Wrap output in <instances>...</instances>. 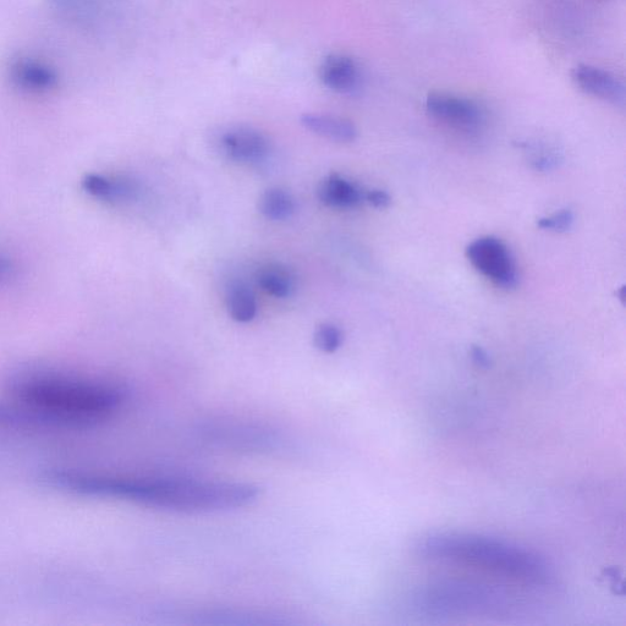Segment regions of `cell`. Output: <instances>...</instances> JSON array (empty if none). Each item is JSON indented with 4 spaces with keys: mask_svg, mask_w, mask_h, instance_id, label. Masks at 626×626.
<instances>
[{
    "mask_svg": "<svg viewBox=\"0 0 626 626\" xmlns=\"http://www.w3.org/2000/svg\"><path fill=\"white\" fill-rule=\"evenodd\" d=\"M4 387L9 399L46 415L59 430L100 425L128 400L118 383L42 366L19 367Z\"/></svg>",
    "mask_w": 626,
    "mask_h": 626,
    "instance_id": "cell-1",
    "label": "cell"
},
{
    "mask_svg": "<svg viewBox=\"0 0 626 626\" xmlns=\"http://www.w3.org/2000/svg\"><path fill=\"white\" fill-rule=\"evenodd\" d=\"M416 552L424 559L469 564L532 584H547L552 578L551 565L540 554L493 537L463 532L431 534L421 538Z\"/></svg>",
    "mask_w": 626,
    "mask_h": 626,
    "instance_id": "cell-2",
    "label": "cell"
},
{
    "mask_svg": "<svg viewBox=\"0 0 626 626\" xmlns=\"http://www.w3.org/2000/svg\"><path fill=\"white\" fill-rule=\"evenodd\" d=\"M258 496L251 483L170 477L145 479L140 504L178 513H222L246 507Z\"/></svg>",
    "mask_w": 626,
    "mask_h": 626,
    "instance_id": "cell-3",
    "label": "cell"
},
{
    "mask_svg": "<svg viewBox=\"0 0 626 626\" xmlns=\"http://www.w3.org/2000/svg\"><path fill=\"white\" fill-rule=\"evenodd\" d=\"M415 606L432 617L463 615H502L513 611L518 602L499 587L481 582L444 580L433 582L416 593Z\"/></svg>",
    "mask_w": 626,
    "mask_h": 626,
    "instance_id": "cell-4",
    "label": "cell"
},
{
    "mask_svg": "<svg viewBox=\"0 0 626 626\" xmlns=\"http://www.w3.org/2000/svg\"><path fill=\"white\" fill-rule=\"evenodd\" d=\"M466 257L477 272L492 280L498 287L513 288L518 283L512 252L501 239L483 236L472 241L466 247Z\"/></svg>",
    "mask_w": 626,
    "mask_h": 626,
    "instance_id": "cell-5",
    "label": "cell"
},
{
    "mask_svg": "<svg viewBox=\"0 0 626 626\" xmlns=\"http://www.w3.org/2000/svg\"><path fill=\"white\" fill-rule=\"evenodd\" d=\"M426 108L432 118L455 129L474 130L483 120L481 108L475 102L448 93H431Z\"/></svg>",
    "mask_w": 626,
    "mask_h": 626,
    "instance_id": "cell-6",
    "label": "cell"
},
{
    "mask_svg": "<svg viewBox=\"0 0 626 626\" xmlns=\"http://www.w3.org/2000/svg\"><path fill=\"white\" fill-rule=\"evenodd\" d=\"M225 155L232 161L244 164L265 162L271 146L265 135L260 131L245 126H238L225 133L221 139Z\"/></svg>",
    "mask_w": 626,
    "mask_h": 626,
    "instance_id": "cell-7",
    "label": "cell"
},
{
    "mask_svg": "<svg viewBox=\"0 0 626 626\" xmlns=\"http://www.w3.org/2000/svg\"><path fill=\"white\" fill-rule=\"evenodd\" d=\"M573 80L580 90L587 95L600 98V100L624 107L626 90L624 82L609 71L590 67V65H578L573 70Z\"/></svg>",
    "mask_w": 626,
    "mask_h": 626,
    "instance_id": "cell-8",
    "label": "cell"
},
{
    "mask_svg": "<svg viewBox=\"0 0 626 626\" xmlns=\"http://www.w3.org/2000/svg\"><path fill=\"white\" fill-rule=\"evenodd\" d=\"M10 80L21 91L35 95L52 91L59 84L56 70L32 58L16 59L10 67Z\"/></svg>",
    "mask_w": 626,
    "mask_h": 626,
    "instance_id": "cell-9",
    "label": "cell"
},
{
    "mask_svg": "<svg viewBox=\"0 0 626 626\" xmlns=\"http://www.w3.org/2000/svg\"><path fill=\"white\" fill-rule=\"evenodd\" d=\"M323 84L338 93H351L358 90L361 75L354 59L343 54H332L323 60L320 68Z\"/></svg>",
    "mask_w": 626,
    "mask_h": 626,
    "instance_id": "cell-10",
    "label": "cell"
},
{
    "mask_svg": "<svg viewBox=\"0 0 626 626\" xmlns=\"http://www.w3.org/2000/svg\"><path fill=\"white\" fill-rule=\"evenodd\" d=\"M0 430H59L46 415L14 400L0 403Z\"/></svg>",
    "mask_w": 626,
    "mask_h": 626,
    "instance_id": "cell-11",
    "label": "cell"
},
{
    "mask_svg": "<svg viewBox=\"0 0 626 626\" xmlns=\"http://www.w3.org/2000/svg\"><path fill=\"white\" fill-rule=\"evenodd\" d=\"M318 199L332 208H354L365 200V192L339 174H331L322 181L317 190Z\"/></svg>",
    "mask_w": 626,
    "mask_h": 626,
    "instance_id": "cell-12",
    "label": "cell"
},
{
    "mask_svg": "<svg viewBox=\"0 0 626 626\" xmlns=\"http://www.w3.org/2000/svg\"><path fill=\"white\" fill-rule=\"evenodd\" d=\"M82 189L93 199L106 202H122L133 199L136 186L126 179L109 178L106 175L91 173L81 181Z\"/></svg>",
    "mask_w": 626,
    "mask_h": 626,
    "instance_id": "cell-13",
    "label": "cell"
},
{
    "mask_svg": "<svg viewBox=\"0 0 626 626\" xmlns=\"http://www.w3.org/2000/svg\"><path fill=\"white\" fill-rule=\"evenodd\" d=\"M301 124L313 134L336 142H353L358 130L348 119L336 115L307 113L302 115Z\"/></svg>",
    "mask_w": 626,
    "mask_h": 626,
    "instance_id": "cell-14",
    "label": "cell"
},
{
    "mask_svg": "<svg viewBox=\"0 0 626 626\" xmlns=\"http://www.w3.org/2000/svg\"><path fill=\"white\" fill-rule=\"evenodd\" d=\"M227 305L230 317L236 322L247 323L256 317V296L245 283H234L229 288Z\"/></svg>",
    "mask_w": 626,
    "mask_h": 626,
    "instance_id": "cell-15",
    "label": "cell"
},
{
    "mask_svg": "<svg viewBox=\"0 0 626 626\" xmlns=\"http://www.w3.org/2000/svg\"><path fill=\"white\" fill-rule=\"evenodd\" d=\"M256 280L262 290L274 298H288L294 290L293 277L287 268L279 265L262 267L257 273Z\"/></svg>",
    "mask_w": 626,
    "mask_h": 626,
    "instance_id": "cell-16",
    "label": "cell"
},
{
    "mask_svg": "<svg viewBox=\"0 0 626 626\" xmlns=\"http://www.w3.org/2000/svg\"><path fill=\"white\" fill-rule=\"evenodd\" d=\"M260 212L271 221H285L295 212V200L288 191L279 188L263 192L258 202Z\"/></svg>",
    "mask_w": 626,
    "mask_h": 626,
    "instance_id": "cell-17",
    "label": "cell"
},
{
    "mask_svg": "<svg viewBox=\"0 0 626 626\" xmlns=\"http://www.w3.org/2000/svg\"><path fill=\"white\" fill-rule=\"evenodd\" d=\"M344 340L343 332L332 323H323L318 326L313 336V343L318 350L326 354H333L342 347Z\"/></svg>",
    "mask_w": 626,
    "mask_h": 626,
    "instance_id": "cell-18",
    "label": "cell"
},
{
    "mask_svg": "<svg viewBox=\"0 0 626 626\" xmlns=\"http://www.w3.org/2000/svg\"><path fill=\"white\" fill-rule=\"evenodd\" d=\"M574 223V213L570 210H563L551 217L538 219L537 227L552 232H567Z\"/></svg>",
    "mask_w": 626,
    "mask_h": 626,
    "instance_id": "cell-19",
    "label": "cell"
},
{
    "mask_svg": "<svg viewBox=\"0 0 626 626\" xmlns=\"http://www.w3.org/2000/svg\"><path fill=\"white\" fill-rule=\"evenodd\" d=\"M365 201L375 208H386L391 205V196L383 190H371L365 192Z\"/></svg>",
    "mask_w": 626,
    "mask_h": 626,
    "instance_id": "cell-20",
    "label": "cell"
},
{
    "mask_svg": "<svg viewBox=\"0 0 626 626\" xmlns=\"http://www.w3.org/2000/svg\"><path fill=\"white\" fill-rule=\"evenodd\" d=\"M472 359L476 362L477 365L482 367L490 366V358L485 350L480 347H474L471 351Z\"/></svg>",
    "mask_w": 626,
    "mask_h": 626,
    "instance_id": "cell-21",
    "label": "cell"
},
{
    "mask_svg": "<svg viewBox=\"0 0 626 626\" xmlns=\"http://www.w3.org/2000/svg\"><path fill=\"white\" fill-rule=\"evenodd\" d=\"M12 265L7 260V258L0 255V283H3L4 280H7L12 276Z\"/></svg>",
    "mask_w": 626,
    "mask_h": 626,
    "instance_id": "cell-22",
    "label": "cell"
}]
</instances>
